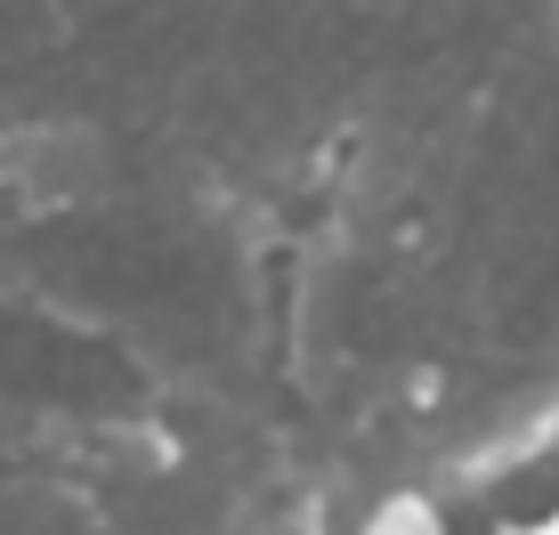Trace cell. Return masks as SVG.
I'll use <instances>...</instances> for the list:
<instances>
[{
  "label": "cell",
  "instance_id": "cell-1",
  "mask_svg": "<svg viewBox=\"0 0 559 535\" xmlns=\"http://www.w3.org/2000/svg\"><path fill=\"white\" fill-rule=\"evenodd\" d=\"M487 535H559V511L551 520H519V527H487Z\"/></svg>",
  "mask_w": 559,
  "mask_h": 535
}]
</instances>
